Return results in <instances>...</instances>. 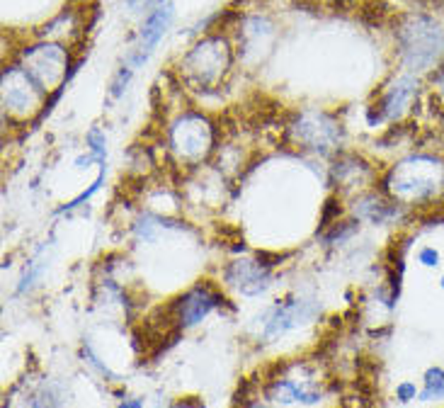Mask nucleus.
Returning <instances> with one entry per match:
<instances>
[{
	"mask_svg": "<svg viewBox=\"0 0 444 408\" xmlns=\"http://www.w3.org/2000/svg\"><path fill=\"white\" fill-rule=\"evenodd\" d=\"M384 195L403 207H423L444 197V158L411 153L394 163L384 178Z\"/></svg>",
	"mask_w": 444,
	"mask_h": 408,
	"instance_id": "f257e3e1",
	"label": "nucleus"
},
{
	"mask_svg": "<svg viewBox=\"0 0 444 408\" xmlns=\"http://www.w3.org/2000/svg\"><path fill=\"white\" fill-rule=\"evenodd\" d=\"M403 73H428L444 64V27L430 15H408L394 32Z\"/></svg>",
	"mask_w": 444,
	"mask_h": 408,
	"instance_id": "f03ea898",
	"label": "nucleus"
},
{
	"mask_svg": "<svg viewBox=\"0 0 444 408\" xmlns=\"http://www.w3.org/2000/svg\"><path fill=\"white\" fill-rule=\"evenodd\" d=\"M229 66L231 47L219 34L199 39L192 51H187L185 59L180 61V71H185V76L195 81L199 88H209V85L219 83L224 73L229 71Z\"/></svg>",
	"mask_w": 444,
	"mask_h": 408,
	"instance_id": "7ed1b4c3",
	"label": "nucleus"
},
{
	"mask_svg": "<svg viewBox=\"0 0 444 408\" xmlns=\"http://www.w3.org/2000/svg\"><path fill=\"white\" fill-rule=\"evenodd\" d=\"M415 98H418V81H415L411 73L396 76L394 81L379 93L377 102L369 105V110H367L369 127L401 119L408 112V107L415 102Z\"/></svg>",
	"mask_w": 444,
	"mask_h": 408,
	"instance_id": "20e7f679",
	"label": "nucleus"
},
{
	"mask_svg": "<svg viewBox=\"0 0 444 408\" xmlns=\"http://www.w3.org/2000/svg\"><path fill=\"white\" fill-rule=\"evenodd\" d=\"M173 17H175V5L170 0H156L151 13L141 22L139 34H136V44L127 59V66H132L136 71V68H141L151 59V54L158 49V44L163 42V37L168 34L170 25H173Z\"/></svg>",
	"mask_w": 444,
	"mask_h": 408,
	"instance_id": "39448f33",
	"label": "nucleus"
},
{
	"mask_svg": "<svg viewBox=\"0 0 444 408\" xmlns=\"http://www.w3.org/2000/svg\"><path fill=\"white\" fill-rule=\"evenodd\" d=\"M170 149L180 158H202L212 149V129L197 115H185L170 129Z\"/></svg>",
	"mask_w": 444,
	"mask_h": 408,
	"instance_id": "423d86ee",
	"label": "nucleus"
},
{
	"mask_svg": "<svg viewBox=\"0 0 444 408\" xmlns=\"http://www.w3.org/2000/svg\"><path fill=\"white\" fill-rule=\"evenodd\" d=\"M292 132L296 144H301V149L306 151H330L343 139L340 124L328 115H301Z\"/></svg>",
	"mask_w": 444,
	"mask_h": 408,
	"instance_id": "0eeeda50",
	"label": "nucleus"
},
{
	"mask_svg": "<svg viewBox=\"0 0 444 408\" xmlns=\"http://www.w3.org/2000/svg\"><path fill=\"white\" fill-rule=\"evenodd\" d=\"M226 299L224 294L216 292L214 285L204 282V285H197L195 289H190L187 294L175 302V321H178V328H187V326H195L202 319H207V314L216 306H221Z\"/></svg>",
	"mask_w": 444,
	"mask_h": 408,
	"instance_id": "6e6552de",
	"label": "nucleus"
},
{
	"mask_svg": "<svg viewBox=\"0 0 444 408\" xmlns=\"http://www.w3.org/2000/svg\"><path fill=\"white\" fill-rule=\"evenodd\" d=\"M224 275L246 297H258L272 285L270 268L265 263H260V260H233L229 268L224 270Z\"/></svg>",
	"mask_w": 444,
	"mask_h": 408,
	"instance_id": "1a4fd4ad",
	"label": "nucleus"
},
{
	"mask_svg": "<svg viewBox=\"0 0 444 408\" xmlns=\"http://www.w3.org/2000/svg\"><path fill=\"white\" fill-rule=\"evenodd\" d=\"M316 316V304L296 299V302H282L267 314L265 321V338H277L282 333L292 331V328L301 326L304 321H309Z\"/></svg>",
	"mask_w": 444,
	"mask_h": 408,
	"instance_id": "9d476101",
	"label": "nucleus"
},
{
	"mask_svg": "<svg viewBox=\"0 0 444 408\" xmlns=\"http://www.w3.org/2000/svg\"><path fill=\"white\" fill-rule=\"evenodd\" d=\"M423 389H420V401H444V370L442 367H430L423 374Z\"/></svg>",
	"mask_w": 444,
	"mask_h": 408,
	"instance_id": "9b49d317",
	"label": "nucleus"
},
{
	"mask_svg": "<svg viewBox=\"0 0 444 408\" xmlns=\"http://www.w3.org/2000/svg\"><path fill=\"white\" fill-rule=\"evenodd\" d=\"M85 146H88V153L95 156L98 166L105 168L107 166V136L100 127H90V132L85 134Z\"/></svg>",
	"mask_w": 444,
	"mask_h": 408,
	"instance_id": "f8f14e48",
	"label": "nucleus"
},
{
	"mask_svg": "<svg viewBox=\"0 0 444 408\" xmlns=\"http://www.w3.org/2000/svg\"><path fill=\"white\" fill-rule=\"evenodd\" d=\"M357 231H360V219H350V221H335V224H330V229H328V234L323 236L326 238V243H330V246H333V243H345L347 238H352L357 234Z\"/></svg>",
	"mask_w": 444,
	"mask_h": 408,
	"instance_id": "ddd939ff",
	"label": "nucleus"
},
{
	"mask_svg": "<svg viewBox=\"0 0 444 408\" xmlns=\"http://www.w3.org/2000/svg\"><path fill=\"white\" fill-rule=\"evenodd\" d=\"M102 183H105V168H100V175H98V178H95V183L90 185L88 190H83L81 195H78V197H73V200L68 202V204H64V207H59V209H56V214H68V212H73V209L83 207L85 202H90V200H93V195L100 190Z\"/></svg>",
	"mask_w": 444,
	"mask_h": 408,
	"instance_id": "4468645a",
	"label": "nucleus"
},
{
	"mask_svg": "<svg viewBox=\"0 0 444 408\" xmlns=\"http://www.w3.org/2000/svg\"><path fill=\"white\" fill-rule=\"evenodd\" d=\"M132 76H134V68H132V66L124 64L122 68H119L117 76H115V81L110 83V98H112V100H119V98H122L124 90H127V85H129V81H132Z\"/></svg>",
	"mask_w": 444,
	"mask_h": 408,
	"instance_id": "2eb2a0df",
	"label": "nucleus"
},
{
	"mask_svg": "<svg viewBox=\"0 0 444 408\" xmlns=\"http://www.w3.org/2000/svg\"><path fill=\"white\" fill-rule=\"evenodd\" d=\"M420 396V389L415 387V382H401L396 387V399L398 404H411V401H415Z\"/></svg>",
	"mask_w": 444,
	"mask_h": 408,
	"instance_id": "dca6fc26",
	"label": "nucleus"
},
{
	"mask_svg": "<svg viewBox=\"0 0 444 408\" xmlns=\"http://www.w3.org/2000/svg\"><path fill=\"white\" fill-rule=\"evenodd\" d=\"M440 251H437L435 246H423L418 251V263L425 265V268H437L440 265Z\"/></svg>",
	"mask_w": 444,
	"mask_h": 408,
	"instance_id": "f3484780",
	"label": "nucleus"
},
{
	"mask_svg": "<svg viewBox=\"0 0 444 408\" xmlns=\"http://www.w3.org/2000/svg\"><path fill=\"white\" fill-rule=\"evenodd\" d=\"M83 357H85V362H88V365H93L95 370H98L100 374H105V377H110V379H117V374H112L110 370H107L105 365H102V362H100V357L93 353V348H90L88 343L83 345Z\"/></svg>",
	"mask_w": 444,
	"mask_h": 408,
	"instance_id": "a211bd4d",
	"label": "nucleus"
},
{
	"mask_svg": "<svg viewBox=\"0 0 444 408\" xmlns=\"http://www.w3.org/2000/svg\"><path fill=\"white\" fill-rule=\"evenodd\" d=\"M432 90H435L437 98L444 102V64L432 73Z\"/></svg>",
	"mask_w": 444,
	"mask_h": 408,
	"instance_id": "6ab92c4d",
	"label": "nucleus"
},
{
	"mask_svg": "<svg viewBox=\"0 0 444 408\" xmlns=\"http://www.w3.org/2000/svg\"><path fill=\"white\" fill-rule=\"evenodd\" d=\"M90 163H98V161H95V156H93V153H85V156L76 158V168H88Z\"/></svg>",
	"mask_w": 444,
	"mask_h": 408,
	"instance_id": "aec40b11",
	"label": "nucleus"
},
{
	"mask_svg": "<svg viewBox=\"0 0 444 408\" xmlns=\"http://www.w3.org/2000/svg\"><path fill=\"white\" fill-rule=\"evenodd\" d=\"M119 408H144V401L141 399H124V404Z\"/></svg>",
	"mask_w": 444,
	"mask_h": 408,
	"instance_id": "412c9836",
	"label": "nucleus"
},
{
	"mask_svg": "<svg viewBox=\"0 0 444 408\" xmlns=\"http://www.w3.org/2000/svg\"><path fill=\"white\" fill-rule=\"evenodd\" d=\"M141 3V0H127V5H129V8H136V5H139Z\"/></svg>",
	"mask_w": 444,
	"mask_h": 408,
	"instance_id": "4be33fe9",
	"label": "nucleus"
},
{
	"mask_svg": "<svg viewBox=\"0 0 444 408\" xmlns=\"http://www.w3.org/2000/svg\"><path fill=\"white\" fill-rule=\"evenodd\" d=\"M440 287L444 289V275H442V280H440Z\"/></svg>",
	"mask_w": 444,
	"mask_h": 408,
	"instance_id": "5701e85b",
	"label": "nucleus"
}]
</instances>
